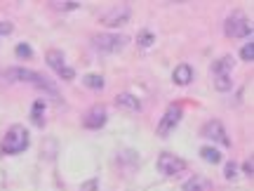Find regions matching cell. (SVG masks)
Here are the masks:
<instances>
[{
	"label": "cell",
	"instance_id": "obj_17",
	"mask_svg": "<svg viewBox=\"0 0 254 191\" xmlns=\"http://www.w3.org/2000/svg\"><path fill=\"white\" fill-rule=\"evenodd\" d=\"M82 83H85L87 88H92V90H101V88H104V78L97 76V73H87V76L82 78Z\"/></svg>",
	"mask_w": 254,
	"mask_h": 191
},
{
	"label": "cell",
	"instance_id": "obj_25",
	"mask_svg": "<svg viewBox=\"0 0 254 191\" xmlns=\"http://www.w3.org/2000/svg\"><path fill=\"white\" fill-rule=\"evenodd\" d=\"M243 170H245L247 177H252V158H250V161H247V163L243 165Z\"/></svg>",
	"mask_w": 254,
	"mask_h": 191
},
{
	"label": "cell",
	"instance_id": "obj_18",
	"mask_svg": "<svg viewBox=\"0 0 254 191\" xmlns=\"http://www.w3.org/2000/svg\"><path fill=\"white\" fill-rule=\"evenodd\" d=\"M231 76H219V78H214V88H217L219 92H228L231 90Z\"/></svg>",
	"mask_w": 254,
	"mask_h": 191
},
{
	"label": "cell",
	"instance_id": "obj_11",
	"mask_svg": "<svg viewBox=\"0 0 254 191\" xmlns=\"http://www.w3.org/2000/svg\"><path fill=\"white\" fill-rule=\"evenodd\" d=\"M233 66H236V62H233V57L231 55L219 57L217 62L212 64V76H214V78H219V76H231Z\"/></svg>",
	"mask_w": 254,
	"mask_h": 191
},
{
	"label": "cell",
	"instance_id": "obj_24",
	"mask_svg": "<svg viewBox=\"0 0 254 191\" xmlns=\"http://www.w3.org/2000/svg\"><path fill=\"white\" fill-rule=\"evenodd\" d=\"M236 173H238V165L236 163H228L226 165V177H228V180H233V177H236Z\"/></svg>",
	"mask_w": 254,
	"mask_h": 191
},
{
	"label": "cell",
	"instance_id": "obj_8",
	"mask_svg": "<svg viewBox=\"0 0 254 191\" xmlns=\"http://www.w3.org/2000/svg\"><path fill=\"white\" fill-rule=\"evenodd\" d=\"M47 64L55 69L59 76H62L64 81H73L75 78V71H73L71 66H66V62H64V55L62 52H57V50H50L47 52Z\"/></svg>",
	"mask_w": 254,
	"mask_h": 191
},
{
	"label": "cell",
	"instance_id": "obj_21",
	"mask_svg": "<svg viewBox=\"0 0 254 191\" xmlns=\"http://www.w3.org/2000/svg\"><path fill=\"white\" fill-rule=\"evenodd\" d=\"M17 57H24V59H31L33 57V50L26 45V43H21V45H17Z\"/></svg>",
	"mask_w": 254,
	"mask_h": 191
},
{
	"label": "cell",
	"instance_id": "obj_3",
	"mask_svg": "<svg viewBox=\"0 0 254 191\" xmlns=\"http://www.w3.org/2000/svg\"><path fill=\"white\" fill-rule=\"evenodd\" d=\"M92 45H94V50H99V52L113 55V52H120L127 45V36H120V33H99V36L92 38Z\"/></svg>",
	"mask_w": 254,
	"mask_h": 191
},
{
	"label": "cell",
	"instance_id": "obj_7",
	"mask_svg": "<svg viewBox=\"0 0 254 191\" xmlns=\"http://www.w3.org/2000/svg\"><path fill=\"white\" fill-rule=\"evenodd\" d=\"M179 120H182V106H170V109L165 111V116H163V120L158 123V135L160 137H167L170 132H172L174 127L179 125Z\"/></svg>",
	"mask_w": 254,
	"mask_h": 191
},
{
	"label": "cell",
	"instance_id": "obj_13",
	"mask_svg": "<svg viewBox=\"0 0 254 191\" xmlns=\"http://www.w3.org/2000/svg\"><path fill=\"white\" fill-rule=\"evenodd\" d=\"M174 83L177 85H189L190 81H193V69H190L189 64H179L177 69H174Z\"/></svg>",
	"mask_w": 254,
	"mask_h": 191
},
{
	"label": "cell",
	"instance_id": "obj_12",
	"mask_svg": "<svg viewBox=\"0 0 254 191\" xmlns=\"http://www.w3.org/2000/svg\"><path fill=\"white\" fill-rule=\"evenodd\" d=\"M116 104H118L120 109H127V111H141V101L136 99L134 95H129V92H123V95H118L116 97Z\"/></svg>",
	"mask_w": 254,
	"mask_h": 191
},
{
	"label": "cell",
	"instance_id": "obj_10",
	"mask_svg": "<svg viewBox=\"0 0 254 191\" xmlns=\"http://www.w3.org/2000/svg\"><path fill=\"white\" fill-rule=\"evenodd\" d=\"M82 125L90 127V130H99V127L106 125V109L104 106H92L85 118H82Z\"/></svg>",
	"mask_w": 254,
	"mask_h": 191
},
{
	"label": "cell",
	"instance_id": "obj_6",
	"mask_svg": "<svg viewBox=\"0 0 254 191\" xmlns=\"http://www.w3.org/2000/svg\"><path fill=\"white\" fill-rule=\"evenodd\" d=\"M129 17H132V12H129V7L127 5H116V7H111L104 17H101V24L104 26H123V24H127L129 21Z\"/></svg>",
	"mask_w": 254,
	"mask_h": 191
},
{
	"label": "cell",
	"instance_id": "obj_26",
	"mask_svg": "<svg viewBox=\"0 0 254 191\" xmlns=\"http://www.w3.org/2000/svg\"><path fill=\"white\" fill-rule=\"evenodd\" d=\"M94 187H97V182L92 180V182H87L85 187H82V191H94Z\"/></svg>",
	"mask_w": 254,
	"mask_h": 191
},
{
	"label": "cell",
	"instance_id": "obj_9",
	"mask_svg": "<svg viewBox=\"0 0 254 191\" xmlns=\"http://www.w3.org/2000/svg\"><path fill=\"white\" fill-rule=\"evenodd\" d=\"M202 135L207 137V139H214V142H219L221 146H231V139H228L226 130H224V125H221L219 120H209L207 125L202 127Z\"/></svg>",
	"mask_w": 254,
	"mask_h": 191
},
{
	"label": "cell",
	"instance_id": "obj_16",
	"mask_svg": "<svg viewBox=\"0 0 254 191\" xmlns=\"http://www.w3.org/2000/svg\"><path fill=\"white\" fill-rule=\"evenodd\" d=\"M43 113H45V101L38 99L36 104H33V113H31V118H33V123H36L38 127L45 123V118H43Z\"/></svg>",
	"mask_w": 254,
	"mask_h": 191
},
{
	"label": "cell",
	"instance_id": "obj_4",
	"mask_svg": "<svg viewBox=\"0 0 254 191\" xmlns=\"http://www.w3.org/2000/svg\"><path fill=\"white\" fill-rule=\"evenodd\" d=\"M224 33L228 38H243V36H250L252 40V26H250V21L243 12H233V14H228L226 19V26H224Z\"/></svg>",
	"mask_w": 254,
	"mask_h": 191
},
{
	"label": "cell",
	"instance_id": "obj_14",
	"mask_svg": "<svg viewBox=\"0 0 254 191\" xmlns=\"http://www.w3.org/2000/svg\"><path fill=\"white\" fill-rule=\"evenodd\" d=\"M209 182L205 177H190L189 182L184 184V191H209Z\"/></svg>",
	"mask_w": 254,
	"mask_h": 191
},
{
	"label": "cell",
	"instance_id": "obj_2",
	"mask_svg": "<svg viewBox=\"0 0 254 191\" xmlns=\"http://www.w3.org/2000/svg\"><path fill=\"white\" fill-rule=\"evenodd\" d=\"M7 78H9V81H17V83H31V85H36V88L47 90L50 95H57L55 85L47 81V78H43L40 73L31 71V69H7Z\"/></svg>",
	"mask_w": 254,
	"mask_h": 191
},
{
	"label": "cell",
	"instance_id": "obj_22",
	"mask_svg": "<svg viewBox=\"0 0 254 191\" xmlns=\"http://www.w3.org/2000/svg\"><path fill=\"white\" fill-rule=\"evenodd\" d=\"M52 7L57 9H75V7H80L78 2H52Z\"/></svg>",
	"mask_w": 254,
	"mask_h": 191
},
{
	"label": "cell",
	"instance_id": "obj_5",
	"mask_svg": "<svg viewBox=\"0 0 254 191\" xmlns=\"http://www.w3.org/2000/svg\"><path fill=\"white\" fill-rule=\"evenodd\" d=\"M158 170H160L165 177H177V175H182L184 170H186V163L174 154H160V158H158Z\"/></svg>",
	"mask_w": 254,
	"mask_h": 191
},
{
	"label": "cell",
	"instance_id": "obj_23",
	"mask_svg": "<svg viewBox=\"0 0 254 191\" xmlns=\"http://www.w3.org/2000/svg\"><path fill=\"white\" fill-rule=\"evenodd\" d=\"M12 33V24L9 21H0V36H9Z\"/></svg>",
	"mask_w": 254,
	"mask_h": 191
},
{
	"label": "cell",
	"instance_id": "obj_1",
	"mask_svg": "<svg viewBox=\"0 0 254 191\" xmlns=\"http://www.w3.org/2000/svg\"><path fill=\"white\" fill-rule=\"evenodd\" d=\"M26 149H28V130L24 125H12L7 130L5 139H2V146H0L2 156L21 154V151H26Z\"/></svg>",
	"mask_w": 254,
	"mask_h": 191
},
{
	"label": "cell",
	"instance_id": "obj_20",
	"mask_svg": "<svg viewBox=\"0 0 254 191\" xmlns=\"http://www.w3.org/2000/svg\"><path fill=\"white\" fill-rule=\"evenodd\" d=\"M240 57H243L245 62H252V59H254V43H252V40H250V43L240 50Z\"/></svg>",
	"mask_w": 254,
	"mask_h": 191
},
{
	"label": "cell",
	"instance_id": "obj_19",
	"mask_svg": "<svg viewBox=\"0 0 254 191\" xmlns=\"http://www.w3.org/2000/svg\"><path fill=\"white\" fill-rule=\"evenodd\" d=\"M153 43H155V36L151 31H141V33H139V45L141 47H151Z\"/></svg>",
	"mask_w": 254,
	"mask_h": 191
},
{
	"label": "cell",
	"instance_id": "obj_15",
	"mask_svg": "<svg viewBox=\"0 0 254 191\" xmlns=\"http://www.w3.org/2000/svg\"><path fill=\"white\" fill-rule=\"evenodd\" d=\"M200 156H202L207 163H221V154H219L214 146H202V149H200Z\"/></svg>",
	"mask_w": 254,
	"mask_h": 191
}]
</instances>
